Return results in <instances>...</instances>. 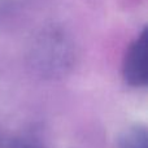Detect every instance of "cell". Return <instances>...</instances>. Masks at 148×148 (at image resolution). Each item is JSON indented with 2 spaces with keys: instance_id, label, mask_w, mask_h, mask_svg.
<instances>
[{
  "instance_id": "6da1fadb",
  "label": "cell",
  "mask_w": 148,
  "mask_h": 148,
  "mask_svg": "<svg viewBox=\"0 0 148 148\" xmlns=\"http://www.w3.org/2000/svg\"><path fill=\"white\" fill-rule=\"evenodd\" d=\"M74 57L73 43L62 29L51 26L36 35L30 49L34 69L44 75H57L70 68Z\"/></svg>"
},
{
  "instance_id": "7a4b0ae2",
  "label": "cell",
  "mask_w": 148,
  "mask_h": 148,
  "mask_svg": "<svg viewBox=\"0 0 148 148\" xmlns=\"http://www.w3.org/2000/svg\"><path fill=\"white\" fill-rule=\"evenodd\" d=\"M122 77L133 87H144L148 81L147 72V30L144 29L126 49L122 62Z\"/></svg>"
},
{
  "instance_id": "3957f363",
  "label": "cell",
  "mask_w": 148,
  "mask_h": 148,
  "mask_svg": "<svg viewBox=\"0 0 148 148\" xmlns=\"http://www.w3.org/2000/svg\"><path fill=\"white\" fill-rule=\"evenodd\" d=\"M118 148H148L147 129L142 125L126 129L118 139Z\"/></svg>"
},
{
  "instance_id": "277c9868",
  "label": "cell",
  "mask_w": 148,
  "mask_h": 148,
  "mask_svg": "<svg viewBox=\"0 0 148 148\" xmlns=\"http://www.w3.org/2000/svg\"><path fill=\"white\" fill-rule=\"evenodd\" d=\"M25 148H38V147H33V146H27V147H25Z\"/></svg>"
}]
</instances>
